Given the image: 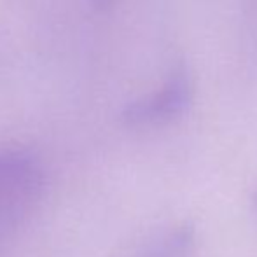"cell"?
Returning <instances> with one entry per match:
<instances>
[{"mask_svg": "<svg viewBox=\"0 0 257 257\" xmlns=\"http://www.w3.org/2000/svg\"><path fill=\"white\" fill-rule=\"evenodd\" d=\"M44 191L46 175L37 156L20 147L0 149V255L34 219Z\"/></svg>", "mask_w": 257, "mask_h": 257, "instance_id": "obj_1", "label": "cell"}, {"mask_svg": "<svg viewBox=\"0 0 257 257\" xmlns=\"http://www.w3.org/2000/svg\"><path fill=\"white\" fill-rule=\"evenodd\" d=\"M191 102V82L184 72H177L159 91L147 98L128 105L122 112V119L128 124L144 126L166 122L180 115Z\"/></svg>", "mask_w": 257, "mask_h": 257, "instance_id": "obj_2", "label": "cell"}, {"mask_svg": "<svg viewBox=\"0 0 257 257\" xmlns=\"http://www.w3.org/2000/svg\"><path fill=\"white\" fill-rule=\"evenodd\" d=\"M93 2H95V6H98V7H105L110 0H93Z\"/></svg>", "mask_w": 257, "mask_h": 257, "instance_id": "obj_3", "label": "cell"}, {"mask_svg": "<svg viewBox=\"0 0 257 257\" xmlns=\"http://www.w3.org/2000/svg\"><path fill=\"white\" fill-rule=\"evenodd\" d=\"M255 210H257V194H255Z\"/></svg>", "mask_w": 257, "mask_h": 257, "instance_id": "obj_4", "label": "cell"}]
</instances>
